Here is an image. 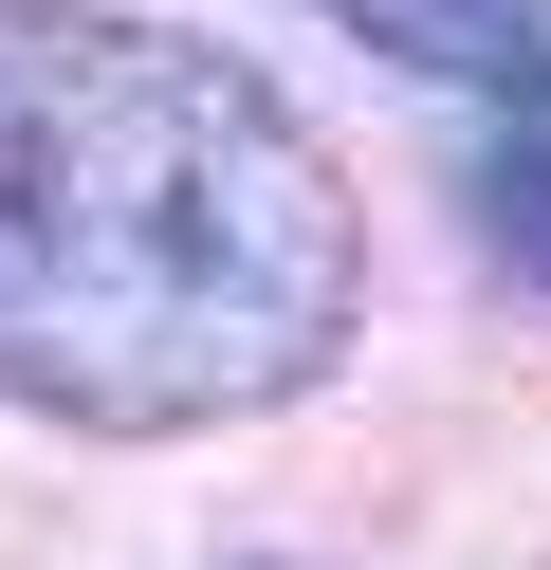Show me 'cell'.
<instances>
[{
    "label": "cell",
    "instance_id": "cell-1",
    "mask_svg": "<svg viewBox=\"0 0 551 570\" xmlns=\"http://www.w3.org/2000/svg\"><path fill=\"white\" fill-rule=\"evenodd\" d=\"M367 203L257 56L0 0V405L73 442H203L331 386Z\"/></svg>",
    "mask_w": 551,
    "mask_h": 570
},
{
    "label": "cell",
    "instance_id": "cell-2",
    "mask_svg": "<svg viewBox=\"0 0 551 570\" xmlns=\"http://www.w3.org/2000/svg\"><path fill=\"white\" fill-rule=\"evenodd\" d=\"M367 56H404V75H441V92H514L551 56V0H331Z\"/></svg>",
    "mask_w": 551,
    "mask_h": 570
},
{
    "label": "cell",
    "instance_id": "cell-3",
    "mask_svg": "<svg viewBox=\"0 0 551 570\" xmlns=\"http://www.w3.org/2000/svg\"><path fill=\"white\" fill-rule=\"evenodd\" d=\"M478 239L514 276H551V56L496 92V148H478Z\"/></svg>",
    "mask_w": 551,
    "mask_h": 570
}]
</instances>
